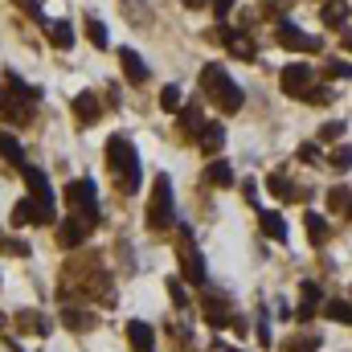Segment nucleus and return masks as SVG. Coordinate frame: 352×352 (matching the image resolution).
I'll return each mask as SVG.
<instances>
[{"mask_svg":"<svg viewBox=\"0 0 352 352\" xmlns=\"http://www.w3.org/2000/svg\"><path fill=\"white\" fill-rule=\"evenodd\" d=\"M107 164H111V173H115V188H119V192H140L144 168H140L135 144H131L127 135H111V140H107Z\"/></svg>","mask_w":352,"mask_h":352,"instance_id":"obj_1","label":"nucleus"},{"mask_svg":"<svg viewBox=\"0 0 352 352\" xmlns=\"http://www.w3.org/2000/svg\"><path fill=\"white\" fill-rule=\"evenodd\" d=\"M201 87H205V94L217 102V111H226V115L242 111V102H246L242 87H238V82L226 74V66H217V62H209V66L201 70Z\"/></svg>","mask_w":352,"mask_h":352,"instance_id":"obj_2","label":"nucleus"},{"mask_svg":"<svg viewBox=\"0 0 352 352\" xmlns=\"http://www.w3.org/2000/svg\"><path fill=\"white\" fill-rule=\"evenodd\" d=\"M148 226H152V230H168V226H176V201H173V180H168V176H156V180H152Z\"/></svg>","mask_w":352,"mask_h":352,"instance_id":"obj_3","label":"nucleus"},{"mask_svg":"<svg viewBox=\"0 0 352 352\" xmlns=\"http://www.w3.org/2000/svg\"><path fill=\"white\" fill-rule=\"evenodd\" d=\"M274 37H278V45H287V50H299V54H311V50H320V37L303 33V29H299V25H291V21H278Z\"/></svg>","mask_w":352,"mask_h":352,"instance_id":"obj_4","label":"nucleus"},{"mask_svg":"<svg viewBox=\"0 0 352 352\" xmlns=\"http://www.w3.org/2000/svg\"><path fill=\"white\" fill-rule=\"evenodd\" d=\"M180 266H184V278L188 283H197V287H205V258L197 254V246H192V238H188V230H184V238H180Z\"/></svg>","mask_w":352,"mask_h":352,"instance_id":"obj_5","label":"nucleus"},{"mask_svg":"<svg viewBox=\"0 0 352 352\" xmlns=\"http://www.w3.org/2000/svg\"><path fill=\"white\" fill-rule=\"evenodd\" d=\"M311 70L303 66V62H295V66H283V74H278V87H283V94H295V98H303L307 90H311Z\"/></svg>","mask_w":352,"mask_h":352,"instance_id":"obj_6","label":"nucleus"},{"mask_svg":"<svg viewBox=\"0 0 352 352\" xmlns=\"http://www.w3.org/2000/svg\"><path fill=\"white\" fill-rule=\"evenodd\" d=\"M119 66H123V74H127L131 87H144L148 82V66H144V58L131 45H119Z\"/></svg>","mask_w":352,"mask_h":352,"instance_id":"obj_7","label":"nucleus"},{"mask_svg":"<svg viewBox=\"0 0 352 352\" xmlns=\"http://www.w3.org/2000/svg\"><path fill=\"white\" fill-rule=\"evenodd\" d=\"M127 344H131V352H156V328L148 320H131L127 324Z\"/></svg>","mask_w":352,"mask_h":352,"instance_id":"obj_8","label":"nucleus"},{"mask_svg":"<svg viewBox=\"0 0 352 352\" xmlns=\"http://www.w3.org/2000/svg\"><path fill=\"white\" fill-rule=\"evenodd\" d=\"M74 119H78L82 127H94V123L102 119V107H98V94H90V90H82V94H74Z\"/></svg>","mask_w":352,"mask_h":352,"instance_id":"obj_9","label":"nucleus"},{"mask_svg":"<svg viewBox=\"0 0 352 352\" xmlns=\"http://www.w3.org/2000/svg\"><path fill=\"white\" fill-rule=\"evenodd\" d=\"M234 316H230V299L226 295H205V324L209 328H226Z\"/></svg>","mask_w":352,"mask_h":352,"instance_id":"obj_10","label":"nucleus"},{"mask_svg":"<svg viewBox=\"0 0 352 352\" xmlns=\"http://www.w3.org/2000/svg\"><path fill=\"white\" fill-rule=\"evenodd\" d=\"M90 234L87 221H78V217H70V221H58V242L66 246V250H74V246H82Z\"/></svg>","mask_w":352,"mask_h":352,"instance_id":"obj_11","label":"nucleus"},{"mask_svg":"<svg viewBox=\"0 0 352 352\" xmlns=\"http://www.w3.org/2000/svg\"><path fill=\"white\" fill-rule=\"evenodd\" d=\"M62 324H66L70 332H90V328L98 324V316H94V311H82V307H62Z\"/></svg>","mask_w":352,"mask_h":352,"instance_id":"obj_12","label":"nucleus"},{"mask_svg":"<svg viewBox=\"0 0 352 352\" xmlns=\"http://www.w3.org/2000/svg\"><path fill=\"white\" fill-rule=\"evenodd\" d=\"M258 226H263L266 238L287 242V221H283V213H274V209H258Z\"/></svg>","mask_w":352,"mask_h":352,"instance_id":"obj_13","label":"nucleus"},{"mask_svg":"<svg viewBox=\"0 0 352 352\" xmlns=\"http://www.w3.org/2000/svg\"><path fill=\"white\" fill-rule=\"evenodd\" d=\"M221 144H226V127H221V123H205V131H201V148L213 156V152H221Z\"/></svg>","mask_w":352,"mask_h":352,"instance_id":"obj_14","label":"nucleus"},{"mask_svg":"<svg viewBox=\"0 0 352 352\" xmlns=\"http://www.w3.org/2000/svg\"><path fill=\"white\" fill-rule=\"evenodd\" d=\"M205 180L217 184V188H230V184H234V168H230L226 160H213V164L205 168Z\"/></svg>","mask_w":352,"mask_h":352,"instance_id":"obj_15","label":"nucleus"},{"mask_svg":"<svg viewBox=\"0 0 352 352\" xmlns=\"http://www.w3.org/2000/svg\"><path fill=\"white\" fill-rule=\"evenodd\" d=\"M266 188H270V192H274L278 201H295V197H299V188L291 184V176H283V173L270 176V180H266Z\"/></svg>","mask_w":352,"mask_h":352,"instance_id":"obj_16","label":"nucleus"},{"mask_svg":"<svg viewBox=\"0 0 352 352\" xmlns=\"http://www.w3.org/2000/svg\"><path fill=\"white\" fill-rule=\"evenodd\" d=\"M50 41H54L58 50H74V29H70L66 21H50Z\"/></svg>","mask_w":352,"mask_h":352,"instance_id":"obj_17","label":"nucleus"},{"mask_svg":"<svg viewBox=\"0 0 352 352\" xmlns=\"http://www.w3.org/2000/svg\"><path fill=\"white\" fill-rule=\"evenodd\" d=\"M180 131H188V135L201 140V131H205V115H201L197 107H184V111H180Z\"/></svg>","mask_w":352,"mask_h":352,"instance_id":"obj_18","label":"nucleus"},{"mask_svg":"<svg viewBox=\"0 0 352 352\" xmlns=\"http://www.w3.org/2000/svg\"><path fill=\"white\" fill-rule=\"evenodd\" d=\"M324 316H328L332 324H352V303L349 299H332V303L324 307Z\"/></svg>","mask_w":352,"mask_h":352,"instance_id":"obj_19","label":"nucleus"},{"mask_svg":"<svg viewBox=\"0 0 352 352\" xmlns=\"http://www.w3.org/2000/svg\"><path fill=\"white\" fill-rule=\"evenodd\" d=\"M87 37L94 41V50H107V45H111V37H107V25H102L98 16H87Z\"/></svg>","mask_w":352,"mask_h":352,"instance_id":"obj_20","label":"nucleus"},{"mask_svg":"<svg viewBox=\"0 0 352 352\" xmlns=\"http://www.w3.org/2000/svg\"><path fill=\"white\" fill-rule=\"evenodd\" d=\"M320 349V336H291V340H283V352H316Z\"/></svg>","mask_w":352,"mask_h":352,"instance_id":"obj_21","label":"nucleus"},{"mask_svg":"<svg viewBox=\"0 0 352 352\" xmlns=\"http://www.w3.org/2000/svg\"><path fill=\"white\" fill-rule=\"evenodd\" d=\"M328 205H332L336 213H352V192L344 188V184H336V188L328 192Z\"/></svg>","mask_w":352,"mask_h":352,"instance_id":"obj_22","label":"nucleus"},{"mask_svg":"<svg viewBox=\"0 0 352 352\" xmlns=\"http://www.w3.org/2000/svg\"><path fill=\"white\" fill-rule=\"evenodd\" d=\"M0 156H4V160H12V164H25V148H21L12 135H0Z\"/></svg>","mask_w":352,"mask_h":352,"instance_id":"obj_23","label":"nucleus"},{"mask_svg":"<svg viewBox=\"0 0 352 352\" xmlns=\"http://www.w3.org/2000/svg\"><path fill=\"white\" fill-rule=\"evenodd\" d=\"M307 238H311L316 246H320V242L328 238V221H324L320 213H307Z\"/></svg>","mask_w":352,"mask_h":352,"instance_id":"obj_24","label":"nucleus"},{"mask_svg":"<svg viewBox=\"0 0 352 352\" xmlns=\"http://www.w3.org/2000/svg\"><path fill=\"white\" fill-rule=\"evenodd\" d=\"M324 25H328V29H340V25H344V8H340L336 0L324 4Z\"/></svg>","mask_w":352,"mask_h":352,"instance_id":"obj_25","label":"nucleus"},{"mask_svg":"<svg viewBox=\"0 0 352 352\" xmlns=\"http://www.w3.org/2000/svg\"><path fill=\"white\" fill-rule=\"evenodd\" d=\"M160 107L164 111H180V87L176 82H168V87L160 90Z\"/></svg>","mask_w":352,"mask_h":352,"instance_id":"obj_26","label":"nucleus"},{"mask_svg":"<svg viewBox=\"0 0 352 352\" xmlns=\"http://www.w3.org/2000/svg\"><path fill=\"white\" fill-rule=\"evenodd\" d=\"M230 50H234V58H242V62H254V45H250L246 37H238V33H234V41H230Z\"/></svg>","mask_w":352,"mask_h":352,"instance_id":"obj_27","label":"nucleus"},{"mask_svg":"<svg viewBox=\"0 0 352 352\" xmlns=\"http://www.w3.org/2000/svg\"><path fill=\"white\" fill-rule=\"evenodd\" d=\"M168 295H173V303L180 307V311H184V307H192V303H188V291L180 287V278H168Z\"/></svg>","mask_w":352,"mask_h":352,"instance_id":"obj_28","label":"nucleus"},{"mask_svg":"<svg viewBox=\"0 0 352 352\" xmlns=\"http://www.w3.org/2000/svg\"><path fill=\"white\" fill-rule=\"evenodd\" d=\"M332 168H352V144H340L332 152Z\"/></svg>","mask_w":352,"mask_h":352,"instance_id":"obj_29","label":"nucleus"},{"mask_svg":"<svg viewBox=\"0 0 352 352\" xmlns=\"http://www.w3.org/2000/svg\"><path fill=\"white\" fill-rule=\"evenodd\" d=\"M340 135H344V123H340V119L324 123V131H320V140H340Z\"/></svg>","mask_w":352,"mask_h":352,"instance_id":"obj_30","label":"nucleus"},{"mask_svg":"<svg viewBox=\"0 0 352 352\" xmlns=\"http://www.w3.org/2000/svg\"><path fill=\"white\" fill-rule=\"evenodd\" d=\"M328 74L332 78H352V62H328Z\"/></svg>","mask_w":352,"mask_h":352,"instance_id":"obj_31","label":"nucleus"},{"mask_svg":"<svg viewBox=\"0 0 352 352\" xmlns=\"http://www.w3.org/2000/svg\"><path fill=\"white\" fill-rule=\"evenodd\" d=\"M299 160H303V164H316V160H320V148H311V144L299 148Z\"/></svg>","mask_w":352,"mask_h":352,"instance_id":"obj_32","label":"nucleus"},{"mask_svg":"<svg viewBox=\"0 0 352 352\" xmlns=\"http://www.w3.org/2000/svg\"><path fill=\"white\" fill-rule=\"evenodd\" d=\"M230 8H234V0H213V12H217V21H226V16H230Z\"/></svg>","mask_w":352,"mask_h":352,"instance_id":"obj_33","label":"nucleus"},{"mask_svg":"<svg viewBox=\"0 0 352 352\" xmlns=\"http://www.w3.org/2000/svg\"><path fill=\"white\" fill-rule=\"evenodd\" d=\"M184 4H188V8H201V4H205V0H184Z\"/></svg>","mask_w":352,"mask_h":352,"instance_id":"obj_34","label":"nucleus"},{"mask_svg":"<svg viewBox=\"0 0 352 352\" xmlns=\"http://www.w3.org/2000/svg\"><path fill=\"white\" fill-rule=\"evenodd\" d=\"M344 50H352V33H344Z\"/></svg>","mask_w":352,"mask_h":352,"instance_id":"obj_35","label":"nucleus"},{"mask_svg":"<svg viewBox=\"0 0 352 352\" xmlns=\"http://www.w3.org/2000/svg\"><path fill=\"white\" fill-rule=\"evenodd\" d=\"M221 349H226V344H221ZM226 352H242V349H226Z\"/></svg>","mask_w":352,"mask_h":352,"instance_id":"obj_36","label":"nucleus"},{"mask_svg":"<svg viewBox=\"0 0 352 352\" xmlns=\"http://www.w3.org/2000/svg\"><path fill=\"white\" fill-rule=\"evenodd\" d=\"M0 324H4V316H0Z\"/></svg>","mask_w":352,"mask_h":352,"instance_id":"obj_37","label":"nucleus"}]
</instances>
